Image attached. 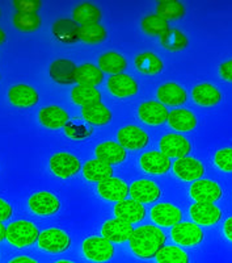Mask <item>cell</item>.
<instances>
[{"label":"cell","instance_id":"obj_18","mask_svg":"<svg viewBox=\"0 0 232 263\" xmlns=\"http://www.w3.org/2000/svg\"><path fill=\"white\" fill-rule=\"evenodd\" d=\"M76 70L77 67L72 61L60 58L51 63L49 72H50L51 79L57 83L72 84L76 79Z\"/></svg>","mask_w":232,"mask_h":263},{"label":"cell","instance_id":"obj_44","mask_svg":"<svg viewBox=\"0 0 232 263\" xmlns=\"http://www.w3.org/2000/svg\"><path fill=\"white\" fill-rule=\"evenodd\" d=\"M66 133L71 138H77V140L90 135V132H87L83 125H74V124H66Z\"/></svg>","mask_w":232,"mask_h":263},{"label":"cell","instance_id":"obj_3","mask_svg":"<svg viewBox=\"0 0 232 263\" xmlns=\"http://www.w3.org/2000/svg\"><path fill=\"white\" fill-rule=\"evenodd\" d=\"M83 253L92 262H107L114 254L113 243L104 237H91L83 242Z\"/></svg>","mask_w":232,"mask_h":263},{"label":"cell","instance_id":"obj_42","mask_svg":"<svg viewBox=\"0 0 232 263\" xmlns=\"http://www.w3.org/2000/svg\"><path fill=\"white\" fill-rule=\"evenodd\" d=\"M215 164L220 170L232 171V147H226L215 154Z\"/></svg>","mask_w":232,"mask_h":263},{"label":"cell","instance_id":"obj_14","mask_svg":"<svg viewBox=\"0 0 232 263\" xmlns=\"http://www.w3.org/2000/svg\"><path fill=\"white\" fill-rule=\"evenodd\" d=\"M173 171L180 179L182 180H196L200 179L205 173L202 163L197 159L191 158V157H182L179 158L173 164Z\"/></svg>","mask_w":232,"mask_h":263},{"label":"cell","instance_id":"obj_48","mask_svg":"<svg viewBox=\"0 0 232 263\" xmlns=\"http://www.w3.org/2000/svg\"><path fill=\"white\" fill-rule=\"evenodd\" d=\"M9 263H37V260H34L33 258L29 257H17L15 259H12Z\"/></svg>","mask_w":232,"mask_h":263},{"label":"cell","instance_id":"obj_38","mask_svg":"<svg viewBox=\"0 0 232 263\" xmlns=\"http://www.w3.org/2000/svg\"><path fill=\"white\" fill-rule=\"evenodd\" d=\"M160 39L161 45L167 49V50L179 51L182 50L184 48H186L187 45L186 36L179 29H172V28H170Z\"/></svg>","mask_w":232,"mask_h":263},{"label":"cell","instance_id":"obj_15","mask_svg":"<svg viewBox=\"0 0 232 263\" xmlns=\"http://www.w3.org/2000/svg\"><path fill=\"white\" fill-rule=\"evenodd\" d=\"M130 195L133 200L138 203H154L160 197L161 192L158 184H155L151 180H138L130 187Z\"/></svg>","mask_w":232,"mask_h":263},{"label":"cell","instance_id":"obj_27","mask_svg":"<svg viewBox=\"0 0 232 263\" xmlns=\"http://www.w3.org/2000/svg\"><path fill=\"white\" fill-rule=\"evenodd\" d=\"M186 92L181 86L176 83H165L158 90V99L161 104L165 105H181L186 102Z\"/></svg>","mask_w":232,"mask_h":263},{"label":"cell","instance_id":"obj_32","mask_svg":"<svg viewBox=\"0 0 232 263\" xmlns=\"http://www.w3.org/2000/svg\"><path fill=\"white\" fill-rule=\"evenodd\" d=\"M101 17L100 9L92 3H81L74 8L72 12V20L76 24L87 25V24H95L98 23Z\"/></svg>","mask_w":232,"mask_h":263},{"label":"cell","instance_id":"obj_40","mask_svg":"<svg viewBox=\"0 0 232 263\" xmlns=\"http://www.w3.org/2000/svg\"><path fill=\"white\" fill-rule=\"evenodd\" d=\"M156 15L161 16L165 20L180 18L185 15V7L176 0H163L156 7Z\"/></svg>","mask_w":232,"mask_h":263},{"label":"cell","instance_id":"obj_51","mask_svg":"<svg viewBox=\"0 0 232 263\" xmlns=\"http://www.w3.org/2000/svg\"><path fill=\"white\" fill-rule=\"evenodd\" d=\"M57 263H72V262H69V260H59V262Z\"/></svg>","mask_w":232,"mask_h":263},{"label":"cell","instance_id":"obj_50","mask_svg":"<svg viewBox=\"0 0 232 263\" xmlns=\"http://www.w3.org/2000/svg\"><path fill=\"white\" fill-rule=\"evenodd\" d=\"M4 40H6V33H4V30L0 28V44H3Z\"/></svg>","mask_w":232,"mask_h":263},{"label":"cell","instance_id":"obj_20","mask_svg":"<svg viewBox=\"0 0 232 263\" xmlns=\"http://www.w3.org/2000/svg\"><path fill=\"white\" fill-rule=\"evenodd\" d=\"M140 166L144 171L155 175L165 174L171 168V158L161 152H149L140 157Z\"/></svg>","mask_w":232,"mask_h":263},{"label":"cell","instance_id":"obj_17","mask_svg":"<svg viewBox=\"0 0 232 263\" xmlns=\"http://www.w3.org/2000/svg\"><path fill=\"white\" fill-rule=\"evenodd\" d=\"M193 221L200 225H214L222 217V212L214 203H196L191 206Z\"/></svg>","mask_w":232,"mask_h":263},{"label":"cell","instance_id":"obj_46","mask_svg":"<svg viewBox=\"0 0 232 263\" xmlns=\"http://www.w3.org/2000/svg\"><path fill=\"white\" fill-rule=\"evenodd\" d=\"M219 74L223 79L232 82V60L227 61L219 66Z\"/></svg>","mask_w":232,"mask_h":263},{"label":"cell","instance_id":"obj_41","mask_svg":"<svg viewBox=\"0 0 232 263\" xmlns=\"http://www.w3.org/2000/svg\"><path fill=\"white\" fill-rule=\"evenodd\" d=\"M13 24L21 32H34L41 25V17L37 13L17 12L13 17Z\"/></svg>","mask_w":232,"mask_h":263},{"label":"cell","instance_id":"obj_5","mask_svg":"<svg viewBox=\"0 0 232 263\" xmlns=\"http://www.w3.org/2000/svg\"><path fill=\"white\" fill-rule=\"evenodd\" d=\"M50 168L57 177L62 179L74 177L80 170V162L69 153H58L50 158Z\"/></svg>","mask_w":232,"mask_h":263},{"label":"cell","instance_id":"obj_24","mask_svg":"<svg viewBox=\"0 0 232 263\" xmlns=\"http://www.w3.org/2000/svg\"><path fill=\"white\" fill-rule=\"evenodd\" d=\"M39 121L44 126L50 129H58L60 126H66L69 121V115L63 108L57 105H49L42 108L38 114Z\"/></svg>","mask_w":232,"mask_h":263},{"label":"cell","instance_id":"obj_8","mask_svg":"<svg viewBox=\"0 0 232 263\" xmlns=\"http://www.w3.org/2000/svg\"><path fill=\"white\" fill-rule=\"evenodd\" d=\"M191 144L180 135H167L160 140V152L170 158H182L191 153Z\"/></svg>","mask_w":232,"mask_h":263},{"label":"cell","instance_id":"obj_43","mask_svg":"<svg viewBox=\"0 0 232 263\" xmlns=\"http://www.w3.org/2000/svg\"><path fill=\"white\" fill-rule=\"evenodd\" d=\"M13 4H15L18 12L23 13H37V11L41 7V3L38 0H16Z\"/></svg>","mask_w":232,"mask_h":263},{"label":"cell","instance_id":"obj_37","mask_svg":"<svg viewBox=\"0 0 232 263\" xmlns=\"http://www.w3.org/2000/svg\"><path fill=\"white\" fill-rule=\"evenodd\" d=\"M158 263H187L189 257L186 251L177 246H163L155 255Z\"/></svg>","mask_w":232,"mask_h":263},{"label":"cell","instance_id":"obj_47","mask_svg":"<svg viewBox=\"0 0 232 263\" xmlns=\"http://www.w3.org/2000/svg\"><path fill=\"white\" fill-rule=\"evenodd\" d=\"M224 234H226L229 241H232V217H229L224 222Z\"/></svg>","mask_w":232,"mask_h":263},{"label":"cell","instance_id":"obj_4","mask_svg":"<svg viewBox=\"0 0 232 263\" xmlns=\"http://www.w3.org/2000/svg\"><path fill=\"white\" fill-rule=\"evenodd\" d=\"M39 248L50 253H60L70 248L71 238L66 232L60 229H48L44 230L38 236Z\"/></svg>","mask_w":232,"mask_h":263},{"label":"cell","instance_id":"obj_25","mask_svg":"<svg viewBox=\"0 0 232 263\" xmlns=\"http://www.w3.org/2000/svg\"><path fill=\"white\" fill-rule=\"evenodd\" d=\"M84 177L91 182H98L101 183L104 180L112 178L113 174V168L107 162L101 161V159L95 158L87 162L83 167Z\"/></svg>","mask_w":232,"mask_h":263},{"label":"cell","instance_id":"obj_36","mask_svg":"<svg viewBox=\"0 0 232 263\" xmlns=\"http://www.w3.org/2000/svg\"><path fill=\"white\" fill-rule=\"evenodd\" d=\"M107 29L98 23L79 27V40L86 44H100L107 39Z\"/></svg>","mask_w":232,"mask_h":263},{"label":"cell","instance_id":"obj_19","mask_svg":"<svg viewBox=\"0 0 232 263\" xmlns=\"http://www.w3.org/2000/svg\"><path fill=\"white\" fill-rule=\"evenodd\" d=\"M114 213H116L117 218L131 225L134 222L142 221L144 215H146V210L138 201L126 200L125 199V200L117 203L116 208H114Z\"/></svg>","mask_w":232,"mask_h":263},{"label":"cell","instance_id":"obj_33","mask_svg":"<svg viewBox=\"0 0 232 263\" xmlns=\"http://www.w3.org/2000/svg\"><path fill=\"white\" fill-rule=\"evenodd\" d=\"M135 67L138 71L144 75H155L163 70V62L158 55H155L151 51H146L135 57Z\"/></svg>","mask_w":232,"mask_h":263},{"label":"cell","instance_id":"obj_10","mask_svg":"<svg viewBox=\"0 0 232 263\" xmlns=\"http://www.w3.org/2000/svg\"><path fill=\"white\" fill-rule=\"evenodd\" d=\"M29 206L30 210L37 215L41 216H49L53 213H57L59 211L60 203L57 199V196H54L53 194L46 191L37 192L33 195L29 199Z\"/></svg>","mask_w":232,"mask_h":263},{"label":"cell","instance_id":"obj_23","mask_svg":"<svg viewBox=\"0 0 232 263\" xmlns=\"http://www.w3.org/2000/svg\"><path fill=\"white\" fill-rule=\"evenodd\" d=\"M53 36L63 44H74L79 40V27L71 18H59L53 24Z\"/></svg>","mask_w":232,"mask_h":263},{"label":"cell","instance_id":"obj_6","mask_svg":"<svg viewBox=\"0 0 232 263\" xmlns=\"http://www.w3.org/2000/svg\"><path fill=\"white\" fill-rule=\"evenodd\" d=\"M171 234L173 241L182 246H196L203 239L201 228L193 222H179L173 227Z\"/></svg>","mask_w":232,"mask_h":263},{"label":"cell","instance_id":"obj_1","mask_svg":"<svg viewBox=\"0 0 232 263\" xmlns=\"http://www.w3.org/2000/svg\"><path fill=\"white\" fill-rule=\"evenodd\" d=\"M129 242L135 255L143 259H149L155 257L163 248L165 243V236L158 227L142 225L133 230Z\"/></svg>","mask_w":232,"mask_h":263},{"label":"cell","instance_id":"obj_2","mask_svg":"<svg viewBox=\"0 0 232 263\" xmlns=\"http://www.w3.org/2000/svg\"><path fill=\"white\" fill-rule=\"evenodd\" d=\"M38 236L39 232L36 225H33L29 221H24V220L12 222L6 229V238L17 248H25V246L32 245L38 239Z\"/></svg>","mask_w":232,"mask_h":263},{"label":"cell","instance_id":"obj_9","mask_svg":"<svg viewBox=\"0 0 232 263\" xmlns=\"http://www.w3.org/2000/svg\"><path fill=\"white\" fill-rule=\"evenodd\" d=\"M191 195L197 203H214L222 196V189L212 180H197L191 187Z\"/></svg>","mask_w":232,"mask_h":263},{"label":"cell","instance_id":"obj_31","mask_svg":"<svg viewBox=\"0 0 232 263\" xmlns=\"http://www.w3.org/2000/svg\"><path fill=\"white\" fill-rule=\"evenodd\" d=\"M102 79H104V74L100 70V67L91 65V63H84V65L77 67L75 82H77L79 84H83V86L96 87L98 84H101Z\"/></svg>","mask_w":232,"mask_h":263},{"label":"cell","instance_id":"obj_39","mask_svg":"<svg viewBox=\"0 0 232 263\" xmlns=\"http://www.w3.org/2000/svg\"><path fill=\"white\" fill-rule=\"evenodd\" d=\"M142 28L150 36H163L170 29V24L165 18L159 15H150L142 20Z\"/></svg>","mask_w":232,"mask_h":263},{"label":"cell","instance_id":"obj_45","mask_svg":"<svg viewBox=\"0 0 232 263\" xmlns=\"http://www.w3.org/2000/svg\"><path fill=\"white\" fill-rule=\"evenodd\" d=\"M12 206L9 205L6 200L0 199V222L8 220L11 216H12Z\"/></svg>","mask_w":232,"mask_h":263},{"label":"cell","instance_id":"obj_13","mask_svg":"<svg viewBox=\"0 0 232 263\" xmlns=\"http://www.w3.org/2000/svg\"><path fill=\"white\" fill-rule=\"evenodd\" d=\"M133 230L134 229L130 224L119 220V218H114V220H109L102 225L101 233L102 237L110 242L122 243L125 241H129Z\"/></svg>","mask_w":232,"mask_h":263},{"label":"cell","instance_id":"obj_28","mask_svg":"<svg viewBox=\"0 0 232 263\" xmlns=\"http://www.w3.org/2000/svg\"><path fill=\"white\" fill-rule=\"evenodd\" d=\"M96 157L107 163H121L126 158V149L113 141H107L96 147Z\"/></svg>","mask_w":232,"mask_h":263},{"label":"cell","instance_id":"obj_30","mask_svg":"<svg viewBox=\"0 0 232 263\" xmlns=\"http://www.w3.org/2000/svg\"><path fill=\"white\" fill-rule=\"evenodd\" d=\"M81 115L87 123L92 125H105L112 120V114L101 102L83 107Z\"/></svg>","mask_w":232,"mask_h":263},{"label":"cell","instance_id":"obj_49","mask_svg":"<svg viewBox=\"0 0 232 263\" xmlns=\"http://www.w3.org/2000/svg\"><path fill=\"white\" fill-rule=\"evenodd\" d=\"M6 229L7 228L4 227L3 222H0V241H3L6 238Z\"/></svg>","mask_w":232,"mask_h":263},{"label":"cell","instance_id":"obj_22","mask_svg":"<svg viewBox=\"0 0 232 263\" xmlns=\"http://www.w3.org/2000/svg\"><path fill=\"white\" fill-rule=\"evenodd\" d=\"M8 98L11 103L16 107L28 108L37 104L38 92L28 84H16L9 90Z\"/></svg>","mask_w":232,"mask_h":263},{"label":"cell","instance_id":"obj_35","mask_svg":"<svg viewBox=\"0 0 232 263\" xmlns=\"http://www.w3.org/2000/svg\"><path fill=\"white\" fill-rule=\"evenodd\" d=\"M71 99L72 102L76 104L86 107V105L95 104V103L101 102V93L96 87L83 86L79 84L71 91Z\"/></svg>","mask_w":232,"mask_h":263},{"label":"cell","instance_id":"obj_26","mask_svg":"<svg viewBox=\"0 0 232 263\" xmlns=\"http://www.w3.org/2000/svg\"><path fill=\"white\" fill-rule=\"evenodd\" d=\"M193 100L197 104L202 105V107H213L217 105L222 99V93L218 90L217 87H214L210 83H201L197 84L193 88Z\"/></svg>","mask_w":232,"mask_h":263},{"label":"cell","instance_id":"obj_7","mask_svg":"<svg viewBox=\"0 0 232 263\" xmlns=\"http://www.w3.org/2000/svg\"><path fill=\"white\" fill-rule=\"evenodd\" d=\"M118 142L121 146L129 150H140L149 144V135L143 129L134 125L123 126L118 130Z\"/></svg>","mask_w":232,"mask_h":263},{"label":"cell","instance_id":"obj_21","mask_svg":"<svg viewBox=\"0 0 232 263\" xmlns=\"http://www.w3.org/2000/svg\"><path fill=\"white\" fill-rule=\"evenodd\" d=\"M138 114H139L140 120L146 124L159 125V124L167 121L170 112H168L167 107L161 104L160 102H147L140 105Z\"/></svg>","mask_w":232,"mask_h":263},{"label":"cell","instance_id":"obj_34","mask_svg":"<svg viewBox=\"0 0 232 263\" xmlns=\"http://www.w3.org/2000/svg\"><path fill=\"white\" fill-rule=\"evenodd\" d=\"M98 66H100L101 71L116 75L122 74V71L128 66V62L121 54L116 53V51H108L98 58Z\"/></svg>","mask_w":232,"mask_h":263},{"label":"cell","instance_id":"obj_16","mask_svg":"<svg viewBox=\"0 0 232 263\" xmlns=\"http://www.w3.org/2000/svg\"><path fill=\"white\" fill-rule=\"evenodd\" d=\"M151 217L161 227H175L181 221L182 213L177 206L168 203H160L151 210Z\"/></svg>","mask_w":232,"mask_h":263},{"label":"cell","instance_id":"obj_11","mask_svg":"<svg viewBox=\"0 0 232 263\" xmlns=\"http://www.w3.org/2000/svg\"><path fill=\"white\" fill-rule=\"evenodd\" d=\"M108 88L117 98H130L138 92V83L130 75L116 74L108 81Z\"/></svg>","mask_w":232,"mask_h":263},{"label":"cell","instance_id":"obj_12","mask_svg":"<svg viewBox=\"0 0 232 263\" xmlns=\"http://www.w3.org/2000/svg\"><path fill=\"white\" fill-rule=\"evenodd\" d=\"M97 191L107 200L119 203V201L125 200L128 195L130 194V187H128V184L121 179L109 178L104 182L98 183Z\"/></svg>","mask_w":232,"mask_h":263},{"label":"cell","instance_id":"obj_29","mask_svg":"<svg viewBox=\"0 0 232 263\" xmlns=\"http://www.w3.org/2000/svg\"><path fill=\"white\" fill-rule=\"evenodd\" d=\"M168 123L171 128L179 132H189L196 128L197 119L191 111L187 109H173L168 115Z\"/></svg>","mask_w":232,"mask_h":263}]
</instances>
